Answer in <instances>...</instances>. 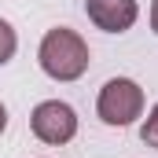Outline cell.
Listing matches in <instances>:
<instances>
[{"label": "cell", "mask_w": 158, "mask_h": 158, "mask_svg": "<svg viewBox=\"0 0 158 158\" xmlns=\"http://www.w3.org/2000/svg\"><path fill=\"white\" fill-rule=\"evenodd\" d=\"M37 59H40V70L52 81H77L88 70V44H85L81 33L59 26V30L44 33Z\"/></svg>", "instance_id": "cell-1"}, {"label": "cell", "mask_w": 158, "mask_h": 158, "mask_svg": "<svg viewBox=\"0 0 158 158\" xmlns=\"http://www.w3.org/2000/svg\"><path fill=\"white\" fill-rule=\"evenodd\" d=\"M96 114L107 121V125H132V121L143 114V88L129 77H110L99 88V99H96Z\"/></svg>", "instance_id": "cell-2"}, {"label": "cell", "mask_w": 158, "mask_h": 158, "mask_svg": "<svg viewBox=\"0 0 158 158\" xmlns=\"http://www.w3.org/2000/svg\"><path fill=\"white\" fill-rule=\"evenodd\" d=\"M30 129H33V136H37L40 143L63 147V143H70L77 136V114L63 99H44V103L33 107V114H30Z\"/></svg>", "instance_id": "cell-3"}, {"label": "cell", "mask_w": 158, "mask_h": 158, "mask_svg": "<svg viewBox=\"0 0 158 158\" xmlns=\"http://www.w3.org/2000/svg\"><path fill=\"white\" fill-rule=\"evenodd\" d=\"M85 11L107 33H125L136 22V15H140L136 0H85Z\"/></svg>", "instance_id": "cell-4"}, {"label": "cell", "mask_w": 158, "mask_h": 158, "mask_svg": "<svg viewBox=\"0 0 158 158\" xmlns=\"http://www.w3.org/2000/svg\"><path fill=\"white\" fill-rule=\"evenodd\" d=\"M15 48H19V37H15V30H11V26L0 19V66H4V63L15 55Z\"/></svg>", "instance_id": "cell-5"}, {"label": "cell", "mask_w": 158, "mask_h": 158, "mask_svg": "<svg viewBox=\"0 0 158 158\" xmlns=\"http://www.w3.org/2000/svg\"><path fill=\"white\" fill-rule=\"evenodd\" d=\"M140 140H143L147 147H158V103L151 107V114L143 121V129H140Z\"/></svg>", "instance_id": "cell-6"}, {"label": "cell", "mask_w": 158, "mask_h": 158, "mask_svg": "<svg viewBox=\"0 0 158 158\" xmlns=\"http://www.w3.org/2000/svg\"><path fill=\"white\" fill-rule=\"evenodd\" d=\"M151 30H155V33H158V0H155V4H151Z\"/></svg>", "instance_id": "cell-7"}, {"label": "cell", "mask_w": 158, "mask_h": 158, "mask_svg": "<svg viewBox=\"0 0 158 158\" xmlns=\"http://www.w3.org/2000/svg\"><path fill=\"white\" fill-rule=\"evenodd\" d=\"M7 129V110H4V103H0V132Z\"/></svg>", "instance_id": "cell-8"}]
</instances>
